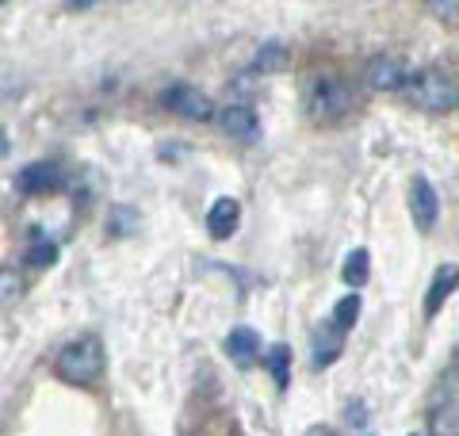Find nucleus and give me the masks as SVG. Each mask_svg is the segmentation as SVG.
Wrapping results in <instances>:
<instances>
[{
    "instance_id": "nucleus-1",
    "label": "nucleus",
    "mask_w": 459,
    "mask_h": 436,
    "mask_svg": "<svg viewBox=\"0 0 459 436\" xmlns=\"http://www.w3.org/2000/svg\"><path fill=\"white\" fill-rule=\"evenodd\" d=\"M108 371V353L96 333H81V337L65 341L54 356V375L69 387H92L104 379Z\"/></svg>"
},
{
    "instance_id": "nucleus-2",
    "label": "nucleus",
    "mask_w": 459,
    "mask_h": 436,
    "mask_svg": "<svg viewBox=\"0 0 459 436\" xmlns=\"http://www.w3.org/2000/svg\"><path fill=\"white\" fill-rule=\"evenodd\" d=\"M402 92L410 96V104H418L425 111H448V108H455V100H459V89L452 84V77L448 73H440V69L410 73L406 84H402Z\"/></svg>"
},
{
    "instance_id": "nucleus-3",
    "label": "nucleus",
    "mask_w": 459,
    "mask_h": 436,
    "mask_svg": "<svg viewBox=\"0 0 459 436\" xmlns=\"http://www.w3.org/2000/svg\"><path fill=\"white\" fill-rule=\"evenodd\" d=\"M352 108V89L341 77H318L310 89V115L322 123L341 119L344 111Z\"/></svg>"
},
{
    "instance_id": "nucleus-4",
    "label": "nucleus",
    "mask_w": 459,
    "mask_h": 436,
    "mask_svg": "<svg viewBox=\"0 0 459 436\" xmlns=\"http://www.w3.org/2000/svg\"><path fill=\"white\" fill-rule=\"evenodd\" d=\"M161 104H165V111L180 115V119H188V123H207V119H214L211 96L199 92L195 84H169V89L161 92Z\"/></svg>"
},
{
    "instance_id": "nucleus-5",
    "label": "nucleus",
    "mask_w": 459,
    "mask_h": 436,
    "mask_svg": "<svg viewBox=\"0 0 459 436\" xmlns=\"http://www.w3.org/2000/svg\"><path fill=\"white\" fill-rule=\"evenodd\" d=\"M410 214H413V226H418L421 234H429V230L437 226L440 196H437V187L429 184V177H413V184H410Z\"/></svg>"
},
{
    "instance_id": "nucleus-6",
    "label": "nucleus",
    "mask_w": 459,
    "mask_h": 436,
    "mask_svg": "<svg viewBox=\"0 0 459 436\" xmlns=\"http://www.w3.org/2000/svg\"><path fill=\"white\" fill-rule=\"evenodd\" d=\"M406 77H410L406 65H402L398 57H391V54H376L364 65V81H368V89H376V92H402Z\"/></svg>"
},
{
    "instance_id": "nucleus-7",
    "label": "nucleus",
    "mask_w": 459,
    "mask_h": 436,
    "mask_svg": "<svg viewBox=\"0 0 459 436\" xmlns=\"http://www.w3.org/2000/svg\"><path fill=\"white\" fill-rule=\"evenodd\" d=\"M219 126L226 138L234 142H256L261 138V119H256V111L249 104H226L219 111Z\"/></svg>"
},
{
    "instance_id": "nucleus-8",
    "label": "nucleus",
    "mask_w": 459,
    "mask_h": 436,
    "mask_svg": "<svg viewBox=\"0 0 459 436\" xmlns=\"http://www.w3.org/2000/svg\"><path fill=\"white\" fill-rule=\"evenodd\" d=\"M62 180H65L62 165L35 161V165H27L20 177H16V187H20L23 196H47V192H54V187H62Z\"/></svg>"
},
{
    "instance_id": "nucleus-9",
    "label": "nucleus",
    "mask_w": 459,
    "mask_h": 436,
    "mask_svg": "<svg viewBox=\"0 0 459 436\" xmlns=\"http://www.w3.org/2000/svg\"><path fill=\"white\" fill-rule=\"evenodd\" d=\"M226 356L238 363V368H253L256 360H261V337H256V329L249 326H238L226 333Z\"/></svg>"
},
{
    "instance_id": "nucleus-10",
    "label": "nucleus",
    "mask_w": 459,
    "mask_h": 436,
    "mask_svg": "<svg viewBox=\"0 0 459 436\" xmlns=\"http://www.w3.org/2000/svg\"><path fill=\"white\" fill-rule=\"evenodd\" d=\"M238 222H241V203H238V199L222 196V199L211 203V211H207V230H211L214 241H226V238L238 230Z\"/></svg>"
},
{
    "instance_id": "nucleus-11",
    "label": "nucleus",
    "mask_w": 459,
    "mask_h": 436,
    "mask_svg": "<svg viewBox=\"0 0 459 436\" xmlns=\"http://www.w3.org/2000/svg\"><path fill=\"white\" fill-rule=\"evenodd\" d=\"M459 287V265H440L433 272V283L425 291V318H433L444 302L452 299V291Z\"/></svg>"
},
{
    "instance_id": "nucleus-12",
    "label": "nucleus",
    "mask_w": 459,
    "mask_h": 436,
    "mask_svg": "<svg viewBox=\"0 0 459 436\" xmlns=\"http://www.w3.org/2000/svg\"><path fill=\"white\" fill-rule=\"evenodd\" d=\"M314 353H310V360H314V368H329L337 356H341V348H344V333L333 326V322H325L322 329H314Z\"/></svg>"
},
{
    "instance_id": "nucleus-13",
    "label": "nucleus",
    "mask_w": 459,
    "mask_h": 436,
    "mask_svg": "<svg viewBox=\"0 0 459 436\" xmlns=\"http://www.w3.org/2000/svg\"><path fill=\"white\" fill-rule=\"evenodd\" d=\"M368 275H371V253L368 249H352L349 257H344V265H341V280L356 291V287L368 283Z\"/></svg>"
},
{
    "instance_id": "nucleus-14",
    "label": "nucleus",
    "mask_w": 459,
    "mask_h": 436,
    "mask_svg": "<svg viewBox=\"0 0 459 436\" xmlns=\"http://www.w3.org/2000/svg\"><path fill=\"white\" fill-rule=\"evenodd\" d=\"M429 436H459V405L444 402L429 410Z\"/></svg>"
},
{
    "instance_id": "nucleus-15",
    "label": "nucleus",
    "mask_w": 459,
    "mask_h": 436,
    "mask_svg": "<svg viewBox=\"0 0 459 436\" xmlns=\"http://www.w3.org/2000/svg\"><path fill=\"white\" fill-rule=\"evenodd\" d=\"M20 295H23V275H20V268L0 265V310L16 307Z\"/></svg>"
},
{
    "instance_id": "nucleus-16",
    "label": "nucleus",
    "mask_w": 459,
    "mask_h": 436,
    "mask_svg": "<svg viewBox=\"0 0 459 436\" xmlns=\"http://www.w3.org/2000/svg\"><path fill=\"white\" fill-rule=\"evenodd\" d=\"M264 360H268V371H272V379H276V387H287V379H291V348L272 344Z\"/></svg>"
},
{
    "instance_id": "nucleus-17",
    "label": "nucleus",
    "mask_w": 459,
    "mask_h": 436,
    "mask_svg": "<svg viewBox=\"0 0 459 436\" xmlns=\"http://www.w3.org/2000/svg\"><path fill=\"white\" fill-rule=\"evenodd\" d=\"M356 318H360V295L356 291H349L344 299H337V307H333V326L341 333H349L356 326Z\"/></svg>"
},
{
    "instance_id": "nucleus-18",
    "label": "nucleus",
    "mask_w": 459,
    "mask_h": 436,
    "mask_svg": "<svg viewBox=\"0 0 459 436\" xmlns=\"http://www.w3.org/2000/svg\"><path fill=\"white\" fill-rule=\"evenodd\" d=\"M27 260H31L35 268H47V265H54V260H57V245L47 241L42 234H35V241L27 245Z\"/></svg>"
},
{
    "instance_id": "nucleus-19",
    "label": "nucleus",
    "mask_w": 459,
    "mask_h": 436,
    "mask_svg": "<svg viewBox=\"0 0 459 436\" xmlns=\"http://www.w3.org/2000/svg\"><path fill=\"white\" fill-rule=\"evenodd\" d=\"M429 12H437L440 20H459V0H448V4H440V0H433V4H429Z\"/></svg>"
},
{
    "instance_id": "nucleus-20",
    "label": "nucleus",
    "mask_w": 459,
    "mask_h": 436,
    "mask_svg": "<svg viewBox=\"0 0 459 436\" xmlns=\"http://www.w3.org/2000/svg\"><path fill=\"white\" fill-rule=\"evenodd\" d=\"M8 145H12V142H8V130L0 126V157H8Z\"/></svg>"
},
{
    "instance_id": "nucleus-21",
    "label": "nucleus",
    "mask_w": 459,
    "mask_h": 436,
    "mask_svg": "<svg viewBox=\"0 0 459 436\" xmlns=\"http://www.w3.org/2000/svg\"><path fill=\"white\" fill-rule=\"evenodd\" d=\"M452 368L459 371V341H455V353H452Z\"/></svg>"
},
{
    "instance_id": "nucleus-22",
    "label": "nucleus",
    "mask_w": 459,
    "mask_h": 436,
    "mask_svg": "<svg viewBox=\"0 0 459 436\" xmlns=\"http://www.w3.org/2000/svg\"><path fill=\"white\" fill-rule=\"evenodd\" d=\"M310 436H333V432H325V429H322V432H310Z\"/></svg>"
},
{
    "instance_id": "nucleus-23",
    "label": "nucleus",
    "mask_w": 459,
    "mask_h": 436,
    "mask_svg": "<svg viewBox=\"0 0 459 436\" xmlns=\"http://www.w3.org/2000/svg\"><path fill=\"white\" fill-rule=\"evenodd\" d=\"M455 104H459V100H455Z\"/></svg>"
}]
</instances>
